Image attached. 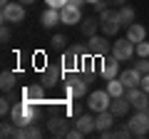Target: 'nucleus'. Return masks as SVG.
Instances as JSON below:
<instances>
[{
	"label": "nucleus",
	"mask_w": 149,
	"mask_h": 139,
	"mask_svg": "<svg viewBox=\"0 0 149 139\" xmlns=\"http://www.w3.org/2000/svg\"><path fill=\"white\" fill-rule=\"evenodd\" d=\"M10 119L15 127H27V124H35L40 119V107L37 102H27V99H20L13 104L10 109Z\"/></svg>",
	"instance_id": "f257e3e1"
},
{
	"label": "nucleus",
	"mask_w": 149,
	"mask_h": 139,
	"mask_svg": "<svg viewBox=\"0 0 149 139\" xmlns=\"http://www.w3.org/2000/svg\"><path fill=\"white\" fill-rule=\"evenodd\" d=\"M65 97L67 99L87 97V77L77 75V72H70V80H65Z\"/></svg>",
	"instance_id": "f03ea898"
},
{
	"label": "nucleus",
	"mask_w": 149,
	"mask_h": 139,
	"mask_svg": "<svg viewBox=\"0 0 149 139\" xmlns=\"http://www.w3.org/2000/svg\"><path fill=\"white\" fill-rule=\"evenodd\" d=\"M119 27H124V25H122V17H119V10H112V8H107L104 13H100V30L104 32L107 38L117 35Z\"/></svg>",
	"instance_id": "7ed1b4c3"
},
{
	"label": "nucleus",
	"mask_w": 149,
	"mask_h": 139,
	"mask_svg": "<svg viewBox=\"0 0 149 139\" xmlns=\"http://www.w3.org/2000/svg\"><path fill=\"white\" fill-rule=\"evenodd\" d=\"M0 20L8 22V25H20V22L25 20V5H22L20 0H17V3H8V5H3Z\"/></svg>",
	"instance_id": "20e7f679"
},
{
	"label": "nucleus",
	"mask_w": 149,
	"mask_h": 139,
	"mask_svg": "<svg viewBox=\"0 0 149 139\" xmlns=\"http://www.w3.org/2000/svg\"><path fill=\"white\" fill-rule=\"evenodd\" d=\"M127 127L132 129V137H147L149 134V109H137L134 117L127 122Z\"/></svg>",
	"instance_id": "39448f33"
},
{
	"label": "nucleus",
	"mask_w": 149,
	"mask_h": 139,
	"mask_svg": "<svg viewBox=\"0 0 149 139\" xmlns=\"http://www.w3.org/2000/svg\"><path fill=\"white\" fill-rule=\"evenodd\" d=\"M109 102H112V95L107 90H95L87 95V107L92 109V112H104V109H109Z\"/></svg>",
	"instance_id": "423d86ee"
},
{
	"label": "nucleus",
	"mask_w": 149,
	"mask_h": 139,
	"mask_svg": "<svg viewBox=\"0 0 149 139\" xmlns=\"http://www.w3.org/2000/svg\"><path fill=\"white\" fill-rule=\"evenodd\" d=\"M134 50H137V45L132 42V40L122 38V40H114V45H112V55L119 60V62H127V60L134 57Z\"/></svg>",
	"instance_id": "0eeeda50"
},
{
	"label": "nucleus",
	"mask_w": 149,
	"mask_h": 139,
	"mask_svg": "<svg viewBox=\"0 0 149 139\" xmlns=\"http://www.w3.org/2000/svg\"><path fill=\"white\" fill-rule=\"evenodd\" d=\"M60 62H62V67H65V72H77V70L82 67V55L77 52V50H74V45L72 47H67V50H62V60H60Z\"/></svg>",
	"instance_id": "6e6552de"
},
{
	"label": "nucleus",
	"mask_w": 149,
	"mask_h": 139,
	"mask_svg": "<svg viewBox=\"0 0 149 139\" xmlns=\"http://www.w3.org/2000/svg\"><path fill=\"white\" fill-rule=\"evenodd\" d=\"M65 75H67V72H65L62 62H60V65H47L45 72H42V85H45V87H55V85L62 82Z\"/></svg>",
	"instance_id": "1a4fd4ad"
},
{
	"label": "nucleus",
	"mask_w": 149,
	"mask_h": 139,
	"mask_svg": "<svg viewBox=\"0 0 149 139\" xmlns=\"http://www.w3.org/2000/svg\"><path fill=\"white\" fill-rule=\"evenodd\" d=\"M87 45H90V52L95 55V57H107V52H109L112 42L107 40V35L102 38V35H92L90 40H87Z\"/></svg>",
	"instance_id": "9d476101"
},
{
	"label": "nucleus",
	"mask_w": 149,
	"mask_h": 139,
	"mask_svg": "<svg viewBox=\"0 0 149 139\" xmlns=\"http://www.w3.org/2000/svg\"><path fill=\"white\" fill-rule=\"evenodd\" d=\"M124 95L132 102L134 109H149V92H144L142 87H132V90H127Z\"/></svg>",
	"instance_id": "9b49d317"
},
{
	"label": "nucleus",
	"mask_w": 149,
	"mask_h": 139,
	"mask_svg": "<svg viewBox=\"0 0 149 139\" xmlns=\"http://www.w3.org/2000/svg\"><path fill=\"white\" fill-rule=\"evenodd\" d=\"M60 20H62V25H77V22H82V10H80V5L67 3L65 8H60Z\"/></svg>",
	"instance_id": "f8f14e48"
},
{
	"label": "nucleus",
	"mask_w": 149,
	"mask_h": 139,
	"mask_svg": "<svg viewBox=\"0 0 149 139\" xmlns=\"http://www.w3.org/2000/svg\"><path fill=\"white\" fill-rule=\"evenodd\" d=\"M102 77L112 80V77H119V60L112 55V57H102V67H100Z\"/></svg>",
	"instance_id": "ddd939ff"
},
{
	"label": "nucleus",
	"mask_w": 149,
	"mask_h": 139,
	"mask_svg": "<svg viewBox=\"0 0 149 139\" xmlns=\"http://www.w3.org/2000/svg\"><path fill=\"white\" fill-rule=\"evenodd\" d=\"M45 90L47 87L40 82V85H27V87H22V99H27V102H45Z\"/></svg>",
	"instance_id": "4468645a"
},
{
	"label": "nucleus",
	"mask_w": 149,
	"mask_h": 139,
	"mask_svg": "<svg viewBox=\"0 0 149 139\" xmlns=\"http://www.w3.org/2000/svg\"><path fill=\"white\" fill-rule=\"evenodd\" d=\"M129 109H132V102L127 99V95H122V97H112V102H109V112L114 114V117H124Z\"/></svg>",
	"instance_id": "2eb2a0df"
},
{
	"label": "nucleus",
	"mask_w": 149,
	"mask_h": 139,
	"mask_svg": "<svg viewBox=\"0 0 149 139\" xmlns=\"http://www.w3.org/2000/svg\"><path fill=\"white\" fill-rule=\"evenodd\" d=\"M47 132L55 134V137H67V122H65V117L52 114V117L47 119Z\"/></svg>",
	"instance_id": "dca6fc26"
},
{
	"label": "nucleus",
	"mask_w": 149,
	"mask_h": 139,
	"mask_svg": "<svg viewBox=\"0 0 149 139\" xmlns=\"http://www.w3.org/2000/svg\"><path fill=\"white\" fill-rule=\"evenodd\" d=\"M119 80H122V85L127 87V90H132V87H139V82H142V72H139L137 67L124 70V72H119Z\"/></svg>",
	"instance_id": "f3484780"
},
{
	"label": "nucleus",
	"mask_w": 149,
	"mask_h": 139,
	"mask_svg": "<svg viewBox=\"0 0 149 139\" xmlns=\"http://www.w3.org/2000/svg\"><path fill=\"white\" fill-rule=\"evenodd\" d=\"M112 124H114V114H112L109 109H104V112H97V114H95V127H97V132L112 129Z\"/></svg>",
	"instance_id": "a211bd4d"
},
{
	"label": "nucleus",
	"mask_w": 149,
	"mask_h": 139,
	"mask_svg": "<svg viewBox=\"0 0 149 139\" xmlns=\"http://www.w3.org/2000/svg\"><path fill=\"white\" fill-rule=\"evenodd\" d=\"M15 137H17V139H40V137H42V129L37 127V124L17 127V129H15Z\"/></svg>",
	"instance_id": "6ab92c4d"
},
{
	"label": "nucleus",
	"mask_w": 149,
	"mask_h": 139,
	"mask_svg": "<svg viewBox=\"0 0 149 139\" xmlns=\"http://www.w3.org/2000/svg\"><path fill=\"white\" fill-rule=\"evenodd\" d=\"M74 127L80 129L82 134H90V132H95V117L92 114H77V119H74Z\"/></svg>",
	"instance_id": "aec40b11"
},
{
	"label": "nucleus",
	"mask_w": 149,
	"mask_h": 139,
	"mask_svg": "<svg viewBox=\"0 0 149 139\" xmlns=\"http://www.w3.org/2000/svg\"><path fill=\"white\" fill-rule=\"evenodd\" d=\"M144 38H147V27H144V25H139V22H132V25L127 27V40H132L134 45L142 42Z\"/></svg>",
	"instance_id": "412c9836"
},
{
	"label": "nucleus",
	"mask_w": 149,
	"mask_h": 139,
	"mask_svg": "<svg viewBox=\"0 0 149 139\" xmlns=\"http://www.w3.org/2000/svg\"><path fill=\"white\" fill-rule=\"evenodd\" d=\"M42 27H55V25H62V20H60V10L57 8H47V10L42 13Z\"/></svg>",
	"instance_id": "4be33fe9"
},
{
	"label": "nucleus",
	"mask_w": 149,
	"mask_h": 139,
	"mask_svg": "<svg viewBox=\"0 0 149 139\" xmlns=\"http://www.w3.org/2000/svg\"><path fill=\"white\" fill-rule=\"evenodd\" d=\"M80 30H82V35L85 38H92V35H97V30H100V17H82V22H80Z\"/></svg>",
	"instance_id": "5701e85b"
},
{
	"label": "nucleus",
	"mask_w": 149,
	"mask_h": 139,
	"mask_svg": "<svg viewBox=\"0 0 149 139\" xmlns=\"http://www.w3.org/2000/svg\"><path fill=\"white\" fill-rule=\"evenodd\" d=\"M107 92H109L112 97H122L124 92H127V87L122 85V80L119 77H112V80H107V87H104Z\"/></svg>",
	"instance_id": "b1692460"
},
{
	"label": "nucleus",
	"mask_w": 149,
	"mask_h": 139,
	"mask_svg": "<svg viewBox=\"0 0 149 139\" xmlns=\"http://www.w3.org/2000/svg\"><path fill=\"white\" fill-rule=\"evenodd\" d=\"M15 82H17V75L10 72V70H5L3 77H0V87H3V92H10L13 87H15Z\"/></svg>",
	"instance_id": "393cba45"
},
{
	"label": "nucleus",
	"mask_w": 149,
	"mask_h": 139,
	"mask_svg": "<svg viewBox=\"0 0 149 139\" xmlns=\"http://www.w3.org/2000/svg\"><path fill=\"white\" fill-rule=\"evenodd\" d=\"M119 17H122V25H132L134 22V17H137V13H134V8H129V5H122L119 8Z\"/></svg>",
	"instance_id": "a878e982"
},
{
	"label": "nucleus",
	"mask_w": 149,
	"mask_h": 139,
	"mask_svg": "<svg viewBox=\"0 0 149 139\" xmlns=\"http://www.w3.org/2000/svg\"><path fill=\"white\" fill-rule=\"evenodd\" d=\"M50 47H52V50H67V38L60 35V32H55L52 40H50Z\"/></svg>",
	"instance_id": "bb28decb"
},
{
	"label": "nucleus",
	"mask_w": 149,
	"mask_h": 139,
	"mask_svg": "<svg viewBox=\"0 0 149 139\" xmlns=\"http://www.w3.org/2000/svg\"><path fill=\"white\" fill-rule=\"evenodd\" d=\"M10 122H13V119H10ZM10 122H3V127H0V137H3V139H8V137H15V124H10Z\"/></svg>",
	"instance_id": "cd10ccee"
},
{
	"label": "nucleus",
	"mask_w": 149,
	"mask_h": 139,
	"mask_svg": "<svg viewBox=\"0 0 149 139\" xmlns=\"http://www.w3.org/2000/svg\"><path fill=\"white\" fill-rule=\"evenodd\" d=\"M114 137H119V139H129V137H132V129H129L127 124H124V127H117V129H114Z\"/></svg>",
	"instance_id": "c85d7f7f"
},
{
	"label": "nucleus",
	"mask_w": 149,
	"mask_h": 139,
	"mask_svg": "<svg viewBox=\"0 0 149 139\" xmlns=\"http://www.w3.org/2000/svg\"><path fill=\"white\" fill-rule=\"evenodd\" d=\"M10 109H13V104H10V97H3V99H0V114L5 117V114H10Z\"/></svg>",
	"instance_id": "c756f323"
},
{
	"label": "nucleus",
	"mask_w": 149,
	"mask_h": 139,
	"mask_svg": "<svg viewBox=\"0 0 149 139\" xmlns=\"http://www.w3.org/2000/svg\"><path fill=\"white\" fill-rule=\"evenodd\" d=\"M137 55L139 57H149V42H137Z\"/></svg>",
	"instance_id": "7c9ffc66"
},
{
	"label": "nucleus",
	"mask_w": 149,
	"mask_h": 139,
	"mask_svg": "<svg viewBox=\"0 0 149 139\" xmlns=\"http://www.w3.org/2000/svg\"><path fill=\"white\" fill-rule=\"evenodd\" d=\"M134 67H137L139 72H142V75H147V72H149V60H147V57H142L137 65H134Z\"/></svg>",
	"instance_id": "2f4dec72"
},
{
	"label": "nucleus",
	"mask_w": 149,
	"mask_h": 139,
	"mask_svg": "<svg viewBox=\"0 0 149 139\" xmlns=\"http://www.w3.org/2000/svg\"><path fill=\"white\" fill-rule=\"evenodd\" d=\"M0 38H3V42H10V25H8V22H3V30H0Z\"/></svg>",
	"instance_id": "473e14b6"
},
{
	"label": "nucleus",
	"mask_w": 149,
	"mask_h": 139,
	"mask_svg": "<svg viewBox=\"0 0 149 139\" xmlns=\"http://www.w3.org/2000/svg\"><path fill=\"white\" fill-rule=\"evenodd\" d=\"M45 3H47V8H57V10H60V8L67 5L70 0H45Z\"/></svg>",
	"instance_id": "72a5a7b5"
},
{
	"label": "nucleus",
	"mask_w": 149,
	"mask_h": 139,
	"mask_svg": "<svg viewBox=\"0 0 149 139\" xmlns=\"http://www.w3.org/2000/svg\"><path fill=\"white\" fill-rule=\"evenodd\" d=\"M67 137H70V139H82V137H85V134H82L80 129L74 127V129H67Z\"/></svg>",
	"instance_id": "f704fd0d"
},
{
	"label": "nucleus",
	"mask_w": 149,
	"mask_h": 139,
	"mask_svg": "<svg viewBox=\"0 0 149 139\" xmlns=\"http://www.w3.org/2000/svg\"><path fill=\"white\" fill-rule=\"evenodd\" d=\"M139 87H142L144 92H149V72H147V75H142V82H139Z\"/></svg>",
	"instance_id": "c9c22d12"
},
{
	"label": "nucleus",
	"mask_w": 149,
	"mask_h": 139,
	"mask_svg": "<svg viewBox=\"0 0 149 139\" xmlns=\"http://www.w3.org/2000/svg\"><path fill=\"white\" fill-rule=\"evenodd\" d=\"M95 10L97 13H104L107 10V3H104V0H97V3H95Z\"/></svg>",
	"instance_id": "e433bc0d"
},
{
	"label": "nucleus",
	"mask_w": 149,
	"mask_h": 139,
	"mask_svg": "<svg viewBox=\"0 0 149 139\" xmlns=\"http://www.w3.org/2000/svg\"><path fill=\"white\" fill-rule=\"evenodd\" d=\"M70 3H72V5H80V8H82V5L87 3V0H70Z\"/></svg>",
	"instance_id": "4c0bfd02"
},
{
	"label": "nucleus",
	"mask_w": 149,
	"mask_h": 139,
	"mask_svg": "<svg viewBox=\"0 0 149 139\" xmlns=\"http://www.w3.org/2000/svg\"><path fill=\"white\" fill-rule=\"evenodd\" d=\"M109 3H114V5H124L127 0H109Z\"/></svg>",
	"instance_id": "58836bf2"
},
{
	"label": "nucleus",
	"mask_w": 149,
	"mask_h": 139,
	"mask_svg": "<svg viewBox=\"0 0 149 139\" xmlns=\"http://www.w3.org/2000/svg\"><path fill=\"white\" fill-rule=\"evenodd\" d=\"M22 5H32V3H35V0H20Z\"/></svg>",
	"instance_id": "ea45409f"
},
{
	"label": "nucleus",
	"mask_w": 149,
	"mask_h": 139,
	"mask_svg": "<svg viewBox=\"0 0 149 139\" xmlns=\"http://www.w3.org/2000/svg\"><path fill=\"white\" fill-rule=\"evenodd\" d=\"M8 3H10V0H0V5H8Z\"/></svg>",
	"instance_id": "a19ab883"
},
{
	"label": "nucleus",
	"mask_w": 149,
	"mask_h": 139,
	"mask_svg": "<svg viewBox=\"0 0 149 139\" xmlns=\"http://www.w3.org/2000/svg\"><path fill=\"white\" fill-rule=\"evenodd\" d=\"M87 3H92V5H95V3H97V0H87Z\"/></svg>",
	"instance_id": "79ce46f5"
}]
</instances>
